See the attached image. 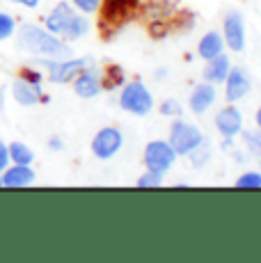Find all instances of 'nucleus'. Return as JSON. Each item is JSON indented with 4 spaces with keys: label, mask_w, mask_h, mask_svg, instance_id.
<instances>
[{
    "label": "nucleus",
    "mask_w": 261,
    "mask_h": 263,
    "mask_svg": "<svg viewBox=\"0 0 261 263\" xmlns=\"http://www.w3.org/2000/svg\"><path fill=\"white\" fill-rule=\"evenodd\" d=\"M12 94L16 99L18 105H34L39 99H42V89H39V83H30L26 78H18L12 87Z\"/></svg>",
    "instance_id": "nucleus-10"
},
{
    "label": "nucleus",
    "mask_w": 261,
    "mask_h": 263,
    "mask_svg": "<svg viewBox=\"0 0 261 263\" xmlns=\"http://www.w3.org/2000/svg\"><path fill=\"white\" fill-rule=\"evenodd\" d=\"M236 188H261V174L259 172H248V174L238 176V181H236Z\"/></svg>",
    "instance_id": "nucleus-20"
},
{
    "label": "nucleus",
    "mask_w": 261,
    "mask_h": 263,
    "mask_svg": "<svg viewBox=\"0 0 261 263\" xmlns=\"http://www.w3.org/2000/svg\"><path fill=\"white\" fill-rule=\"evenodd\" d=\"M209 156H211V154H209V149H207V146H202V142H199L193 151H190V160H193V165H197V167H199V165L207 163Z\"/></svg>",
    "instance_id": "nucleus-23"
},
{
    "label": "nucleus",
    "mask_w": 261,
    "mask_h": 263,
    "mask_svg": "<svg viewBox=\"0 0 261 263\" xmlns=\"http://www.w3.org/2000/svg\"><path fill=\"white\" fill-rule=\"evenodd\" d=\"M207 69H204V78L209 80V83H225V78H227L229 73V58H225L222 53L215 55V58L207 60Z\"/></svg>",
    "instance_id": "nucleus-15"
},
{
    "label": "nucleus",
    "mask_w": 261,
    "mask_h": 263,
    "mask_svg": "<svg viewBox=\"0 0 261 263\" xmlns=\"http://www.w3.org/2000/svg\"><path fill=\"white\" fill-rule=\"evenodd\" d=\"M225 44L234 53H240L245 46V28L238 12H229L225 16Z\"/></svg>",
    "instance_id": "nucleus-6"
},
{
    "label": "nucleus",
    "mask_w": 261,
    "mask_h": 263,
    "mask_svg": "<svg viewBox=\"0 0 261 263\" xmlns=\"http://www.w3.org/2000/svg\"><path fill=\"white\" fill-rule=\"evenodd\" d=\"M73 9L69 7L67 3H60L58 7L53 9L51 14H48V18H46V30L48 32H53V34H62L64 32V28L69 25V21L73 18Z\"/></svg>",
    "instance_id": "nucleus-12"
},
{
    "label": "nucleus",
    "mask_w": 261,
    "mask_h": 263,
    "mask_svg": "<svg viewBox=\"0 0 261 263\" xmlns=\"http://www.w3.org/2000/svg\"><path fill=\"white\" fill-rule=\"evenodd\" d=\"M99 3H101V0H73V5H76L80 12H87V14L97 12V9H99Z\"/></svg>",
    "instance_id": "nucleus-25"
},
{
    "label": "nucleus",
    "mask_w": 261,
    "mask_h": 263,
    "mask_svg": "<svg viewBox=\"0 0 261 263\" xmlns=\"http://www.w3.org/2000/svg\"><path fill=\"white\" fill-rule=\"evenodd\" d=\"M0 185H3V176H0Z\"/></svg>",
    "instance_id": "nucleus-30"
},
{
    "label": "nucleus",
    "mask_w": 261,
    "mask_h": 263,
    "mask_svg": "<svg viewBox=\"0 0 261 263\" xmlns=\"http://www.w3.org/2000/svg\"><path fill=\"white\" fill-rule=\"evenodd\" d=\"M12 3H18V5H26V7H37L39 0H12Z\"/></svg>",
    "instance_id": "nucleus-27"
},
{
    "label": "nucleus",
    "mask_w": 261,
    "mask_h": 263,
    "mask_svg": "<svg viewBox=\"0 0 261 263\" xmlns=\"http://www.w3.org/2000/svg\"><path fill=\"white\" fill-rule=\"evenodd\" d=\"M174 158H177V154H174V149L170 146V142H149L147 149H144V165H147V170L152 172H167L172 167Z\"/></svg>",
    "instance_id": "nucleus-4"
},
{
    "label": "nucleus",
    "mask_w": 261,
    "mask_h": 263,
    "mask_svg": "<svg viewBox=\"0 0 261 263\" xmlns=\"http://www.w3.org/2000/svg\"><path fill=\"white\" fill-rule=\"evenodd\" d=\"M7 163H9V149L0 142V172L7 167Z\"/></svg>",
    "instance_id": "nucleus-26"
},
{
    "label": "nucleus",
    "mask_w": 261,
    "mask_h": 263,
    "mask_svg": "<svg viewBox=\"0 0 261 263\" xmlns=\"http://www.w3.org/2000/svg\"><path fill=\"white\" fill-rule=\"evenodd\" d=\"M18 48L34 55H46V58H67L69 55V48L53 32L30 23L18 30Z\"/></svg>",
    "instance_id": "nucleus-1"
},
{
    "label": "nucleus",
    "mask_w": 261,
    "mask_h": 263,
    "mask_svg": "<svg viewBox=\"0 0 261 263\" xmlns=\"http://www.w3.org/2000/svg\"><path fill=\"white\" fill-rule=\"evenodd\" d=\"M163 183V174L160 172H144L142 176L138 179V188H158Z\"/></svg>",
    "instance_id": "nucleus-19"
},
{
    "label": "nucleus",
    "mask_w": 261,
    "mask_h": 263,
    "mask_svg": "<svg viewBox=\"0 0 261 263\" xmlns=\"http://www.w3.org/2000/svg\"><path fill=\"white\" fill-rule=\"evenodd\" d=\"M32 181L34 172L30 170V165H14L3 176V185H7V188H23V185H30Z\"/></svg>",
    "instance_id": "nucleus-14"
},
{
    "label": "nucleus",
    "mask_w": 261,
    "mask_h": 263,
    "mask_svg": "<svg viewBox=\"0 0 261 263\" xmlns=\"http://www.w3.org/2000/svg\"><path fill=\"white\" fill-rule=\"evenodd\" d=\"M243 142L248 144L250 154H254V156H259V158H261V135L245 130V133H243Z\"/></svg>",
    "instance_id": "nucleus-22"
},
{
    "label": "nucleus",
    "mask_w": 261,
    "mask_h": 263,
    "mask_svg": "<svg viewBox=\"0 0 261 263\" xmlns=\"http://www.w3.org/2000/svg\"><path fill=\"white\" fill-rule=\"evenodd\" d=\"M119 105H122V110H126V112L142 117V115H147L149 110H152L154 99H152V94H149V89L144 87V83L133 80V83H128L126 87L122 89V94H119Z\"/></svg>",
    "instance_id": "nucleus-2"
},
{
    "label": "nucleus",
    "mask_w": 261,
    "mask_h": 263,
    "mask_svg": "<svg viewBox=\"0 0 261 263\" xmlns=\"http://www.w3.org/2000/svg\"><path fill=\"white\" fill-rule=\"evenodd\" d=\"M7 149H9V158H12L16 165H30V163L34 160L32 149H30V146H26V144H21V142L9 144Z\"/></svg>",
    "instance_id": "nucleus-17"
},
{
    "label": "nucleus",
    "mask_w": 261,
    "mask_h": 263,
    "mask_svg": "<svg viewBox=\"0 0 261 263\" xmlns=\"http://www.w3.org/2000/svg\"><path fill=\"white\" fill-rule=\"evenodd\" d=\"M222 48H225V39H222V34H218V32H209V34H204L202 42H199L197 53L202 55L204 60H211V58H215V55L222 53Z\"/></svg>",
    "instance_id": "nucleus-16"
},
{
    "label": "nucleus",
    "mask_w": 261,
    "mask_h": 263,
    "mask_svg": "<svg viewBox=\"0 0 261 263\" xmlns=\"http://www.w3.org/2000/svg\"><path fill=\"white\" fill-rule=\"evenodd\" d=\"M87 30H89V23L85 21L83 16L73 14V18L69 21L67 28H64L62 37H67V39H78V37H83V34H87Z\"/></svg>",
    "instance_id": "nucleus-18"
},
{
    "label": "nucleus",
    "mask_w": 261,
    "mask_h": 263,
    "mask_svg": "<svg viewBox=\"0 0 261 263\" xmlns=\"http://www.w3.org/2000/svg\"><path fill=\"white\" fill-rule=\"evenodd\" d=\"M225 83H227V99L232 101H240L245 94L250 92V76L243 71V69H229V73H227V78H225Z\"/></svg>",
    "instance_id": "nucleus-9"
},
{
    "label": "nucleus",
    "mask_w": 261,
    "mask_h": 263,
    "mask_svg": "<svg viewBox=\"0 0 261 263\" xmlns=\"http://www.w3.org/2000/svg\"><path fill=\"white\" fill-rule=\"evenodd\" d=\"M51 146H53V149H60V146H62V142H60V140H51Z\"/></svg>",
    "instance_id": "nucleus-28"
},
{
    "label": "nucleus",
    "mask_w": 261,
    "mask_h": 263,
    "mask_svg": "<svg viewBox=\"0 0 261 263\" xmlns=\"http://www.w3.org/2000/svg\"><path fill=\"white\" fill-rule=\"evenodd\" d=\"M160 112L167 115V117H179V115H181V105L174 99H165L163 105H160Z\"/></svg>",
    "instance_id": "nucleus-24"
},
{
    "label": "nucleus",
    "mask_w": 261,
    "mask_h": 263,
    "mask_svg": "<svg viewBox=\"0 0 261 263\" xmlns=\"http://www.w3.org/2000/svg\"><path fill=\"white\" fill-rule=\"evenodd\" d=\"M257 126H259V130H261V108H259V112H257Z\"/></svg>",
    "instance_id": "nucleus-29"
},
{
    "label": "nucleus",
    "mask_w": 261,
    "mask_h": 263,
    "mask_svg": "<svg viewBox=\"0 0 261 263\" xmlns=\"http://www.w3.org/2000/svg\"><path fill=\"white\" fill-rule=\"evenodd\" d=\"M215 101V89H213V83H204V85H197L193 89V96H190V110L197 115L207 112V110L213 105Z\"/></svg>",
    "instance_id": "nucleus-11"
},
{
    "label": "nucleus",
    "mask_w": 261,
    "mask_h": 263,
    "mask_svg": "<svg viewBox=\"0 0 261 263\" xmlns=\"http://www.w3.org/2000/svg\"><path fill=\"white\" fill-rule=\"evenodd\" d=\"M122 144H124L122 133H119L117 128H113V126H108V128H101L97 135H94L92 154L97 156V158H101V160H108V158H113L119 149H122Z\"/></svg>",
    "instance_id": "nucleus-5"
},
{
    "label": "nucleus",
    "mask_w": 261,
    "mask_h": 263,
    "mask_svg": "<svg viewBox=\"0 0 261 263\" xmlns=\"http://www.w3.org/2000/svg\"><path fill=\"white\" fill-rule=\"evenodd\" d=\"M85 64H87L85 60H67V62H46V67L51 71L53 83H67V80H73L83 71Z\"/></svg>",
    "instance_id": "nucleus-7"
},
{
    "label": "nucleus",
    "mask_w": 261,
    "mask_h": 263,
    "mask_svg": "<svg viewBox=\"0 0 261 263\" xmlns=\"http://www.w3.org/2000/svg\"><path fill=\"white\" fill-rule=\"evenodd\" d=\"M73 92L78 96H83V99H92V96H97L101 92V83H99V78L92 71H85L83 69V71L73 78Z\"/></svg>",
    "instance_id": "nucleus-13"
},
{
    "label": "nucleus",
    "mask_w": 261,
    "mask_h": 263,
    "mask_svg": "<svg viewBox=\"0 0 261 263\" xmlns=\"http://www.w3.org/2000/svg\"><path fill=\"white\" fill-rule=\"evenodd\" d=\"M14 28H16V23H14V18L9 16V14L0 12V42L3 39H9L14 34Z\"/></svg>",
    "instance_id": "nucleus-21"
},
{
    "label": "nucleus",
    "mask_w": 261,
    "mask_h": 263,
    "mask_svg": "<svg viewBox=\"0 0 261 263\" xmlns=\"http://www.w3.org/2000/svg\"><path fill=\"white\" fill-rule=\"evenodd\" d=\"M199 142H202V133L197 126L185 124V121H174L170 128V146L174 154H190Z\"/></svg>",
    "instance_id": "nucleus-3"
},
{
    "label": "nucleus",
    "mask_w": 261,
    "mask_h": 263,
    "mask_svg": "<svg viewBox=\"0 0 261 263\" xmlns=\"http://www.w3.org/2000/svg\"><path fill=\"white\" fill-rule=\"evenodd\" d=\"M215 128L220 130V135L232 138V135H236L243 128V117H240V112L234 105H227V108H222L218 112V117H215Z\"/></svg>",
    "instance_id": "nucleus-8"
}]
</instances>
